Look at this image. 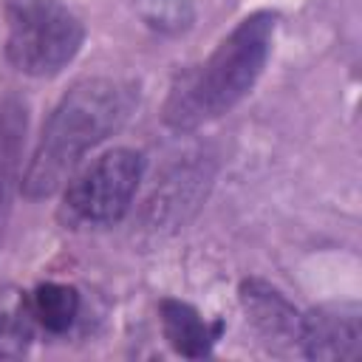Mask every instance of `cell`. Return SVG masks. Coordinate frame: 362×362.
<instances>
[{"label": "cell", "mask_w": 362, "mask_h": 362, "mask_svg": "<svg viewBox=\"0 0 362 362\" xmlns=\"http://www.w3.org/2000/svg\"><path fill=\"white\" fill-rule=\"evenodd\" d=\"M139 105V88L127 79L88 76L79 79L51 110L31 161L23 173L20 189L25 198L40 201L54 195L82 158L119 133Z\"/></svg>", "instance_id": "6da1fadb"}, {"label": "cell", "mask_w": 362, "mask_h": 362, "mask_svg": "<svg viewBox=\"0 0 362 362\" xmlns=\"http://www.w3.org/2000/svg\"><path fill=\"white\" fill-rule=\"evenodd\" d=\"M274 31V11H252L243 17L198 68L173 82L161 110L164 124L189 133L229 113L257 85L272 57Z\"/></svg>", "instance_id": "7a4b0ae2"}, {"label": "cell", "mask_w": 362, "mask_h": 362, "mask_svg": "<svg viewBox=\"0 0 362 362\" xmlns=\"http://www.w3.org/2000/svg\"><path fill=\"white\" fill-rule=\"evenodd\" d=\"M6 59L25 76H57L82 42L85 25L62 0H6Z\"/></svg>", "instance_id": "3957f363"}, {"label": "cell", "mask_w": 362, "mask_h": 362, "mask_svg": "<svg viewBox=\"0 0 362 362\" xmlns=\"http://www.w3.org/2000/svg\"><path fill=\"white\" fill-rule=\"evenodd\" d=\"M144 167V153L133 147H116L102 153L93 164H88L76 178L68 181L57 212L62 226L99 229L119 223L136 198Z\"/></svg>", "instance_id": "277c9868"}, {"label": "cell", "mask_w": 362, "mask_h": 362, "mask_svg": "<svg viewBox=\"0 0 362 362\" xmlns=\"http://www.w3.org/2000/svg\"><path fill=\"white\" fill-rule=\"evenodd\" d=\"M297 348L308 359H359L362 322L356 308H314L300 317Z\"/></svg>", "instance_id": "5b68a950"}, {"label": "cell", "mask_w": 362, "mask_h": 362, "mask_svg": "<svg viewBox=\"0 0 362 362\" xmlns=\"http://www.w3.org/2000/svg\"><path fill=\"white\" fill-rule=\"evenodd\" d=\"M240 305L246 311V320L255 325L260 339L272 351H286L297 345L300 337V311L294 303L266 280H243L240 283Z\"/></svg>", "instance_id": "8992f818"}, {"label": "cell", "mask_w": 362, "mask_h": 362, "mask_svg": "<svg viewBox=\"0 0 362 362\" xmlns=\"http://www.w3.org/2000/svg\"><path fill=\"white\" fill-rule=\"evenodd\" d=\"M161 311V331L164 339L170 342V348L187 359H204L212 354V345L221 339L223 334V322H206L198 308H192L184 300H161L158 305Z\"/></svg>", "instance_id": "52a82bcc"}, {"label": "cell", "mask_w": 362, "mask_h": 362, "mask_svg": "<svg viewBox=\"0 0 362 362\" xmlns=\"http://www.w3.org/2000/svg\"><path fill=\"white\" fill-rule=\"evenodd\" d=\"M28 110L20 96H6L0 102V240L11 215V201L20 184V158L25 141Z\"/></svg>", "instance_id": "ba28073f"}, {"label": "cell", "mask_w": 362, "mask_h": 362, "mask_svg": "<svg viewBox=\"0 0 362 362\" xmlns=\"http://www.w3.org/2000/svg\"><path fill=\"white\" fill-rule=\"evenodd\" d=\"M209 184V173L204 167H175L153 192V198L147 201V209L158 218H175L178 221V206L181 215L187 206H198L201 195L206 192Z\"/></svg>", "instance_id": "9c48e42d"}, {"label": "cell", "mask_w": 362, "mask_h": 362, "mask_svg": "<svg viewBox=\"0 0 362 362\" xmlns=\"http://www.w3.org/2000/svg\"><path fill=\"white\" fill-rule=\"evenodd\" d=\"M79 291L68 283H40L28 294L31 320H37L48 334H65L79 317Z\"/></svg>", "instance_id": "30bf717a"}, {"label": "cell", "mask_w": 362, "mask_h": 362, "mask_svg": "<svg viewBox=\"0 0 362 362\" xmlns=\"http://www.w3.org/2000/svg\"><path fill=\"white\" fill-rule=\"evenodd\" d=\"M34 339L28 297L0 300V359H17L28 351Z\"/></svg>", "instance_id": "8fae6325"}]
</instances>
